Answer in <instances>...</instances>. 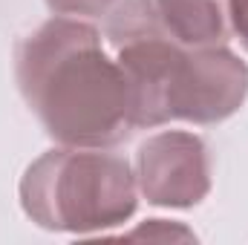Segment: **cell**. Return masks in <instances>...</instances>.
I'll return each mask as SVG.
<instances>
[{
	"mask_svg": "<svg viewBox=\"0 0 248 245\" xmlns=\"http://www.w3.org/2000/svg\"><path fill=\"white\" fill-rule=\"evenodd\" d=\"M15 78L26 107L49 138L66 147H113L133 130L130 92L101 32L55 15L17 44Z\"/></svg>",
	"mask_w": 248,
	"mask_h": 245,
	"instance_id": "obj_1",
	"label": "cell"
},
{
	"mask_svg": "<svg viewBox=\"0 0 248 245\" xmlns=\"http://www.w3.org/2000/svg\"><path fill=\"white\" fill-rule=\"evenodd\" d=\"M23 214L58 234H98L127 222L139 205L136 173L101 147H55L20 179Z\"/></svg>",
	"mask_w": 248,
	"mask_h": 245,
	"instance_id": "obj_2",
	"label": "cell"
},
{
	"mask_svg": "<svg viewBox=\"0 0 248 245\" xmlns=\"http://www.w3.org/2000/svg\"><path fill=\"white\" fill-rule=\"evenodd\" d=\"M248 95V66L228 46L182 49L165 90V124H219Z\"/></svg>",
	"mask_w": 248,
	"mask_h": 245,
	"instance_id": "obj_3",
	"label": "cell"
},
{
	"mask_svg": "<svg viewBox=\"0 0 248 245\" xmlns=\"http://www.w3.org/2000/svg\"><path fill=\"white\" fill-rule=\"evenodd\" d=\"M136 187L156 208H193L211 193V153L185 130H162L136 150Z\"/></svg>",
	"mask_w": 248,
	"mask_h": 245,
	"instance_id": "obj_4",
	"label": "cell"
},
{
	"mask_svg": "<svg viewBox=\"0 0 248 245\" xmlns=\"http://www.w3.org/2000/svg\"><path fill=\"white\" fill-rule=\"evenodd\" d=\"M165 29L187 49L228 46L231 0H153Z\"/></svg>",
	"mask_w": 248,
	"mask_h": 245,
	"instance_id": "obj_5",
	"label": "cell"
},
{
	"mask_svg": "<svg viewBox=\"0 0 248 245\" xmlns=\"http://www.w3.org/2000/svg\"><path fill=\"white\" fill-rule=\"evenodd\" d=\"M116 3L119 0H46V6L55 15H69V17H101Z\"/></svg>",
	"mask_w": 248,
	"mask_h": 245,
	"instance_id": "obj_6",
	"label": "cell"
},
{
	"mask_svg": "<svg viewBox=\"0 0 248 245\" xmlns=\"http://www.w3.org/2000/svg\"><path fill=\"white\" fill-rule=\"evenodd\" d=\"M130 237H147V240H153V237H159V240H173V237H179V240H193V234L185 231V228H168V222L165 219H150L144 228H139V231H133Z\"/></svg>",
	"mask_w": 248,
	"mask_h": 245,
	"instance_id": "obj_7",
	"label": "cell"
},
{
	"mask_svg": "<svg viewBox=\"0 0 248 245\" xmlns=\"http://www.w3.org/2000/svg\"><path fill=\"white\" fill-rule=\"evenodd\" d=\"M231 29L248 52V0H231Z\"/></svg>",
	"mask_w": 248,
	"mask_h": 245,
	"instance_id": "obj_8",
	"label": "cell"
}]
</instances>
